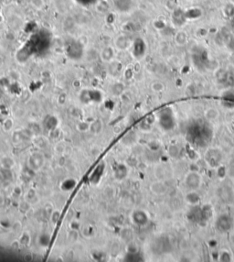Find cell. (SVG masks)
<instances>
[{"label": "cell", "instance_id": "obj_1", "mask_svg": "<svg viewBox=\"0 0 234 262\" xmlns=\"http://www.w3.org/2000/svg\"><path fill=\"white\" fill-rule=\"evenodd\" d=\"M205 161L207 162L208 166L212 169L217 168L221 163L222 159V154L220 149L218 148H210L206 151L204 156Z\"/></svg>", "mask_w": 234, "mask_h": 262}, {"label": "cell", "instance_id": "obj_2", "mask_svg": "<svg viewBox=\"0 0 234 262\" xmlns=\"http://www.w3.org/2000/svg\"><path fill=\"white\" fill-rule=\"evenodd\" d=\"M185 185L190 191H196L200 187L202 182V177L199 173V171H190L186 176H185Z\"/></svg>", "mask_w": 234, "mask_h": 262}, {"label": "cell", "instance_id": "obj_3", "mask_svg": "<svg viewBox=\"0 0 234 262\" xmlns=\"http://www.w3.org/2000/svg\"><path fill=\"white\" fill-rule=\"evenodd\" d=\"M216 227L220 232H228L232 227V220L231 218L226 214L221 215L217 218L216 221Z\"/></svg>", "mask_w": 234, "mask_h": 262}, {"label": "cell", "instance_id": "obj_4", "mask_svg": "<svg viewBox=\"0 0 234 262\" xmlns=\"http://www.w3.org/2000/svg\"><path fill=\"white\" fill-rule=\"evenodd\" d=\"M134 222L138 226H144L148 222V217L143 211H136L133 215Z\"/></svg>", "mask_w": 234, "mask_h": 262}, {"label": "cell", "instance_id": "obj_5", "mask_svg": "<svg viewBox=\"0 0 234 262\" xmlns=\"http://www.w3.org/2000/svg\"><path fill=\"white\" fill-rule=\"evenodd\" d=\"M185 201L190 205H198L200 201V197L196 191H190L185 196Z\"/></svg>", "mask_w": 234, "mask_h": 262}, {"label": "cell", "instance_id": "obj_6", "mask_svg": "<svg viewBox=\"0 0 234 262\" xmlns=\"http://www.w3.org/2000/svg\"><path fill=\"white\" fill-rule=\"evenodd\" d=\"M151 190L154 194L161 195V194H165L167 191V186L162 182H155L152 184L151 186Z\"/></svg>", "mask_w": 234, "mask_h": 262}, {"label": "cell", "instance_id": "obj_7", "mask_svg": "<svg viewBox=\"0 0 234 262\" xmlns=\"http://www.w3.org/2000/svg\"><path fill=\"white\" fill-rule=\"evenodd\" d=\"M204 115H205V117H206L208 120H210V121H214V120H216V119L219 117L220 113H219V111H218L217 109L211 107V108H209V109H207V110L205 111Z\"/></svg>", "mask_w": 234, "mask_h": 262}, {"label": "cell", "instance_id": "obj_8", "mask_svg": "<svg viewBox=\"0 0 234 262\" xmlns=\"http://www.w3.org/2000/svg\"><path fill=\"white\" fill-rule=\"evenodd\" d=\"M112 57H113V50L112 47H107L105 48L102 52H101V58L103 61H110L112 60Z\"/></svg>", "mask_w": 234, "mask_h": 262}, {"label": "cell", "instance_id": "obj_9", "mask_svg": "<svg viewBox=\"0 0 234 262\" xmlns=\"http://www.w3.org/2000/svg\"><path fill=\"white\" fill-rule=\"evenodd\" d=\"M216 173H217V176L219 179L221 180H223L226 178V176L228 175V171H227V168L223 165H219L217 167V171H216Z\"/></svg>", "mask_w": 234, "mask_h": 262}, {"label": "cell", "instance_id": "obj_10", "mask_svg": "<svg viewBox=\"0 0 234 262\" xmlns=\"http://www.w3.org/2000/svg\"><path fill=\"white\" fill-rule=\"evenodd\" d=\"M167 152H168V154H169L170 157H172V158H177V157H179V156L180 150H179L178 146H176V145H171V146L169 147V148L167 149Z\"/></svg>", "mask_w": 234, "mask_h": 262}, {"label": "cell", "instance_id": "obj_11", "mask_svg": "<svg viewBox=\"0 0 234 262\" xmlns=\"http://www.w3.org/2000/svg\"><path fill=\"white\" fill-rule=\"evenodd\" d=\"M219 259L221 261H231V255H230V253L228 251L222 250L220 253Z\"/></svg>", "mask_w": 234, "mask_h": 262}, {"label": "cell", "instance_id": "obj_12", "mask_svg": "<svg viewBox=\"0 0 234 262\" xmlns=\"http://www.w3.org/2000/svg\"><path fill=\"white\" fill-rule=\"evenodd\" d=\"M152 90L155 92H161L164 90V84L159 83V82H156L152 84Z\"/></svg>", "mask_w": 234, "mask_h": 262}, {"label": "cell", "instance_id": "obj_13", "mask_svg": "<svg viewBox=\"0 0 234 262\" xmlns=\"http://www.w3.org/2000/svg\"><path fill=\"white\" fill-rule=\"evenodd\" d=\"M227 171H228V175L234 177V160L230 162V165H229V168L227 169Z\"/></svg>", "mask_w": 234, "mask_h": 262}]
</instances>
